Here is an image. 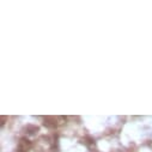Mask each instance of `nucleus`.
I'll return each instance as SVG.
<instances>
[{
    "label": "nucleus",
    "mask_w": 152,
    "mask_h": 152,
    "mask_svg": "<svg viewBox=\"0 0 152 152\" xmlns=\"http://www.w3.org/2000/svg\"><path fill=\"white\" fill-rule=\"evenodd\" d=\"M39 127L37 126H32V125H28L26 127H25V131H26V133L28 134H35V133H37L39 132Z\"/></svg>",
    "instance_id": "nucleus-3"
},
{
    "label": "nucleus",
    "mask_w": 152,
    "mask_h": 152,
    "mask_svg": "<svg viewBox=\"0 0 152 152\" xmlns=\"http://www.w3.org/2000/svg\"><path fill=\"white\" fill-rule=\"evenodd\" d=\"M43 125L45 126H47L48 128H54V127H56V120H55V118H53V116H47L46 119H45V122H43Z\"/></svg>",
    "instance_id": "nucleus-2"
},
{
    "label": "nucleus",
    "mask_w": 152,
    "mask_h": 152,
    "mask_svg": "<svg viewBox=\"0 0 152 152\" xmlns=\"http://www.w3.org/2000/svg\"><path fill=\"white\" fill-rule=\"evenodd\" d=\"M32 144L30 140H28L26 138H22L18 142V147H17V151L18 152H29V150L31 148Z\"/></svg>",
    "instance_id": "nucleus-1"
}]
</instances>
